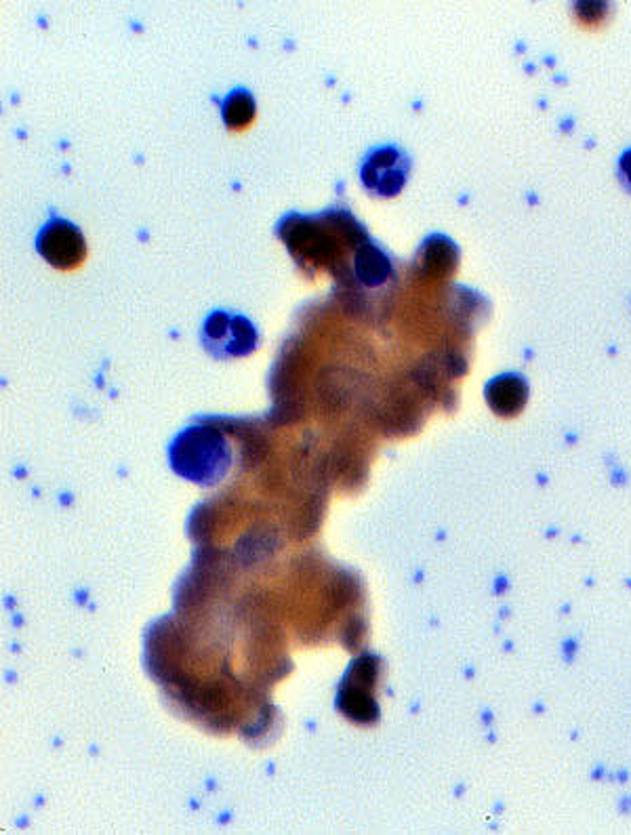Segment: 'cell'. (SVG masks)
<instances>
[{
    "label": "cell",
    "mask_w": 631,
    "mask_h": 835,
    "mask_svg": "<svg viewBox=\"0 0 631 835\" xmlns=\"http://www.w3.org/2000/svg\"><path fill=\"white\" fill-rule=\"evenodd\" d=\"M488 400L492 404V409L501 415H510L516 413L520 407H522V400H524V383L516 377H501L497 381L490 383L488 388Z\"/></svg>",
    "instance_id": "8"
},
{
    "label": "cell",
    "mask_w": 631,
    "mask_h": 835,
    "mask_svg": "<svg viewBox=\"0 0 631 835\" xmlns=\"http://www.w3.org/2000/svg\"><path fill=\"white\" fill-rule=\"evenodd\" d=\"M621 172H623V179L631 186V149L621 158Z\"/></svg>",
    "instance_id": "9"
},
{
    "label": "cell",
    "mask_w": 631,
    "mask_h": 835,
    "mask_svg": "<svg viewBox=\"0 0 631 835\" xmlns=\"http://www.w3.org/2000/svg\"><path fill=\"white\" fill-rule=\"evenodd\" d=\"M200 339L204 349L215 358H239L257 347L259 333L244 314L232 310H215L204 320Z\"/></svg>",
    "instance_id": "3"
},
{
    "label": "cell",
    "mask_w": 631,
    "mask_h": 835,
    "mask_svg": "<svg viewBox=\"0 0 631 835\" xmlns=\"http://www.w3.org/2000/svg\"><path fill=\"white\" fill-rule=\"evenodd\" d=\"M230 444L209 427H190L170 446V464L177 474L200 485H213L230 467Z\"/></svg>",
    "instance_id": "2"
},
{
    "label": "cell",
    "mask_w": 631,
    "mask_h": 835,
    "mask_svg": "<svg viewBox=\"0 0 631 835\" xmlns=\"http://www.w3.org/2000/svg\"><path fill=\"white\" fill-rule=\"evenodd\" d=\"M352 213L331 209L322 215L291 213L283 218L276 232L287 243L301 268H333L341 253V230Z\"/></svg>",
    "instance_id": "1"
},
{
    "label": "cell",
    "mask_w": 631,
    "mask_h": 835,
    "mask_svg": "<svg viewBox=\"0 0 631 835\" xmlns=\"http://www.w3.org/2000/svg\"><path fill=\"white\" fill-rule=\"evenodd\" d=\"M36 250L57 270H73L87 257V241L76 223L51 218L36 236Z\"/></svg>",
    "instance_id": "5"
},
{
    "label": "cell",
    "mask_w": 631,
    "mask_h": 835,
    "mask_svg": "<svg viewBox=\"0 0 631 835\" xmlns=\"http://www.w3.org/2000/svg\"><path fill=\"white\" fill-rule=\"evenodd\" d=\"M255 114H257V103H255L253 93L244 87H236L234 91H230L223 101V105H221L223 124L232 131L246 129L248 124L255 121Z\"/></svg>",
    "instance_id": "7"
},
{
    "label": "cell",
    "mask_w": 631,
    "mask_h": 835,
    "mask_svg": "<svg viewBox=\"0 0 631 835\" xmlns=\"http://www.w3.org/2000/svg\"><path fill=\"white\" fill-rule=\"evenodd\" d=\"M411 171L409 154L398 146L368 149L361 163V181L370 197L391 198L402 192Z\"/></svg>",
    "instance_id": "4"
},
{
    "label": "cell",
    "mask_w": 631,
    "mask_h": 835,
    "mask_svg": "<svg viewBox=\"0 0 631 835\" xmlns=\"http://www.w3.org/2000/svg\"><path fill=\"white\" fill-rule=\"evenodd\" d=\"M354 274L365 287H381L391 276V259L388 253L373 243L368 236L354 248Z\"/></svg>",
    "instance_id": "6"
}]
</instances>
